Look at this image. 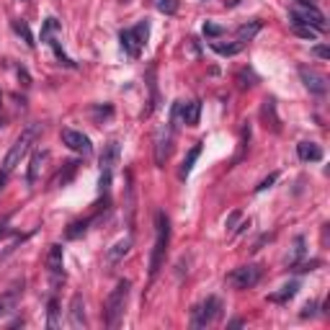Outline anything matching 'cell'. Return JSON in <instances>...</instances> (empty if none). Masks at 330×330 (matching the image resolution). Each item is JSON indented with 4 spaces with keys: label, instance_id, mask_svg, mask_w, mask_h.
<instances>
[{
    "label": "cell",
    "instance_id": "cell-1",
    "mask_svg": "<svg viewBox=\"0 0 330 330\" xmlns=\"http://www.w3.org/2000/svg\"><path fill=\"white\" fill-rule=\"evenodd\" d=\"M168 243H170V222L165 212H155V245H152V255H150V279L158 276L168 253Z\"/></svg>",
    "mask_w": 330,
    "mask_h": 330
},
{
    "label": "cell",
    "instance_id": "cell-2",
    "mask_svg": "<svg viewBox=\"0 0 330 330\" xmlns=\"http://www.w3.org/2000/svg\"><path fill=\"white\" fill-rule=\"evenodd\" d=\"M39 135H41V124H29L24 131H21V137L11 145V150H8V155H6L3 168H0V170H3V173H13V168L21 165V160L29 155V150H31V145L36 142Z\"/></svg>",
    "mask_w": 330,
    "mask_h": 330
},
{
    "label": "cell",
    "instance_id": "cell-3",
    "mask_svg": "<svg viewBox=\"0 0 330 330\" xmlns=\"http://www.w3.org/2000/svg\"><path fill=\"white\" fill-rule=\"evenodd\" d=\"M289 24L292 26H310L315 31H325L327 29L325 13L317 6H312L310 0H297L294 8L289 11Z\"/></svg>",
    "mask_w": 330,
    "mask_h": 330
},
{
    "label": "cell",
    "instance_id": "cell-4",
    "mask_svg": "<svg viewBox=\"0 0 330 330\" xmlns=\"http://www.w3.org/2000/svg\"><path fill=\"white\" fill-rule=\"evenodd\" d=\"M126 299H129V281L126 279H121L119 284H116V289L108 294V299H106V307H103V320H106V325L108 327H119V322H121V315H124V307H126Z\"/></svg>",
    "mask_w": 330,
    "mask_h": 330
},
{
    "label": "cell",
    "instance_id": "cell-5",
    "mask_svg": "<svg viewBox=\"0 0 330 330\" xmlns=\"http://www.w3.org/2000/svg\"><path fill=\"white\" fill-rule=\"evenodd\" d=\"M147 36H150V21L145 18V21H140L135 29H124V31L119 34L121 49H124L131 59H137L140 52H142V47H145V41H147Z\"/></svg>",
    "mask_w": 330,
    "mask_h": 330
},
{
    "label": "cell",
    "instance_id": "cell-6",
    "mask_svg": "<svg viewBox=\"0 0 330 330\" xmlns=\"http://www.w3.org/2000/svg\"><path fill=\"white\" fill-rule=\"evenodd\" d=\"M219 315H222V302H219L217 297H207L202 304L193 307V312H191V327H207V325H212L214 320H219Z\"/></svg>",
    "mask_w": 330,
    "mask_h": 330
},
{
    "label": "cell",
    "instance_id": "cell-7",
    "mask_svg": "<svg viewBox=\"0 0 330 330\" xmlns=\"http://www.w3.org/2000/svg\"><path fill=\"white\" fill-rule=\"evenodd\" d=\"M260 276H263V269L258 266V263H248V266H240L232 274H227V284L232 289L243 292V289H253L260 281Z\"/></svg>",
    "mask_w": 330,
    "mask_h": 330
},
{
    "label": "cell",
    "instance_id": "cell-8",
    "mask_svg": "<svg viewBox=\"0 0 330 330\" xmlns=\"http://www.w3.org/2000/svg\"><path fill=\"white\" fill-rule=\"evenodd\" d=\"M173 135H175V129L170 124H165L160 131H158V137H155V165L163 168L165 160L170 158V150H173Z\"/></svg>",
    "mask_w": 330,
    "mask_h": 330
},
{
    "label": "cell",
    "instance_id": "cell-9",
    "mask_svg": "<svg viewBox=\"0 0 330 330\" xmlns=\"http://www.w3.org/2000/svg\"><path fill=\"white\" fill-rule=\"evenodd\" d=\"M62 142L68 145L73 152H80V155H91L93 152V145H91V140H88L83 131H75V129H62Z\"/></svg>",
    "mask_w": 330,
    "mask_h": 330
},
{
    "label": "cell",
    "instance_id": "cell-10",
    "mask_svg": "<svg viewBox=\"0 0 330 330\" xmlns=\"http://www.w3.org/2000/svg\"><path fill=\"white\" fill-rule=\"evenodd\" d=\"M24 287H26V281L24 279H18L11 284V289L0 297V315H8V312H16V307L21 302V297H24Z\"/></svg>",
    "mask_w": 330,
    "mask_h": 330
},
{
    "label": "cell",
    "instance_id": "cell-11",
    "mask_svg": "<svg viewBox=\"0 0 330 330\" xmlns=\"http://www.w3.org/2000/svg\"><path fill=\"white\" fill-rule=\"evenodd\" d=\"M299 78H302L304 88H307L310 93H315V96H325V93H327V80H325V75H320V73H315V70H310V68H299Z\"/></svg>",
    "mask_w": 330,
    "mask_h": 330
},
{
    "label": "cell",
    "instance_id": "cell-12",
    "mask_svg": "<svg viewBox=\"0 0 330 330\" xmlns=\"http://www.w3.org/2000/svg\"><path fill=\"white\" fill-rule=\"evenodd\" d=\"M70 327H75V330H83L85 325H88V320H85V302H83V294H75L73 297V302H70Z\"/></svg>",
    "mask_w": 330,
    "mask_h": 330
},
{
    "label": "cell",
    "instance_id": "cell-13",
    "mask_svg": "<svg viewBox=\"0 0 330 330\" xmlns=\"http://www.w3.org/2000/svg\"><path fill=\"white\" fill-rule=\"evenodd\" d=\"M297 155H299L302 163H320L322 160V147L317 142H299Z\"/></svg>",
    "mask_w": 330,
    "mask_h": 330
},
{
    "label": "cell",
    "instance_id": "cell-14",
    "mask_svg": "<svg viewBox=\"0 0 330 330\" xmlns=\"http://www.w3.org/2000/svg\"><path fill=\"white\" fill-rule=\"evenodd\" d=\"M147 88H150V101H147V108H145V116H150L158 108V103H160L158 80H155V64H150V68H147Z\"/></svg>",
    "mask_w": 330,
    "mask_h": 330
},
{
    "label": "cell",
    "instance_id": "cell-15",
    "mask_svg": "<svg viewBox=\"0 0 330 330\" xmlns=\"http://www.w3.org/2000/svg\"><path fill=\"white\" fill-rule=\"evenodd\" d=\"M49 160V152L47 150H36L34 155H31V165H29V175H26V183L29 186H34L36 181H39V173H41V168H44V163Z\"/></svg>",
    "mask_w": 330,
    "mask_h": 330
},
{
    "label": "cell",
    "instance_id": "cell-16",
    "mask_svg": "<svg viewBox=\"0 0 330 330\" xmlns=\"http://www.w3.org/2000/svg\"><path fill=\"white\" fill-rule=\"evenodd\" d=\"M260 119L266 121V126H271L274 131H281V121L276 116V101L274 98H266L260 106Z\"/></svg>",
    "mask_w": 330,
    "mask_h": 330
},
{
    "label": "cell",
    "instance_id": "cell-17",
    "mask_svg": "<svg viewBox=\"0 0 330 330\" xmlns=\"http://www.w3.org/2000/svg\"><path fill=\"white\" fill-rule=\"evenodd\" d=\"M116 160H119V142H116V140H111V142L106 145L103 155H101V170L114 173V165H116Z\"/></svg>",
    "mask_w": 330,
    "mask_h": 330
},
{
    "label": "cell",
    "instance_id": "cell-18",
    "mask_svg": "<svg viewBox=\"0 0 330 330\" xmlns=\"http://www.w3.org/2000/svg\"><path fill=\"white\" fill-rule=\"evenodd\" d=\"M199 155H202V142H196V145L188 150V155H186V160H183V165H181V170H178V178H181V181L188 178V173L193 170V163L199 160Z\"/></svg>",
    "mask_w": 330,
    "mask_h": 330
},
{
    "label": "cell",
    "instance_id": "cell-19",
    "mask_svg": "<svg viewBox=\"0 0 330 330\" xmlns=\"http://www.w3.org/2000/svg\"><path fill=\"white\" fill-rule=\"evenodd\" d=\"M62 260H64V255H62V245H49V253H47V269H49V274L54 276V274H62Z\"/></svg>",
    "mask_w": 330,
    "mask_h": 330
},
{
    "label": "cell",
    "instance_id": "cell-20",
    "mask_svg": "<svg viewBox=\"0 0 330 330\" xmlns=\"http://www.w3.org/2000/svg\"><path fill=\"white\" fill-rule=\"evenodd\" d=\"M199 116H202V101H191V103H183V114H181L183 124H188V126H196V124H199Z\"/></svg>",
    "mask_w": 330,
    "mask_h": 330
},
{
    "label": "cell",
    "instance_id": "cell-21",
    "mask_svg": "<svg viewBox=\"0 0 330 330\" xmlns=\"http://www.w3.org/2000/svg\"><path fill=\"white\" fill-rule=\"evenodd\" d=\"M129 248H131V237H121V240H116V243L108 248L106 258L111 260V263H116V260H121V258L129 253Z\"/></svg>",
    "mask_w": 330,
    "mask_h": 330
},
{
    "label": "cell",
    "instance_id": "cell-22",
    "mask_svg": "<svg viewBox=\"0 0 330 330\" xmlns=\"http://www.w3.org/2000/svg\"><path fill=\"white\" fill-rule=\"evenodd\" d=\"M78 168H80V163L78 160H68L64 163V168L57 173V178H54V186H68L73 178H75V173H78Z\"/></svg>",
    "mask_w": 330,
    "mask_h": 330
},
{
    "label": "cell",
    "instance_id": "cell-23",
    "mask_svg": "<svg viewBox=\"0 0 330 330\" xmlns=\"http://www.w3.org/2000/svg\"><path fill=\"white\" fill-rule=\"evenodd\" d=\"M126 227L135 230V186H131V173H126Z\"/></svg>",
    "mask_w": 330,
    "mask_h": 330
},
{
    "label": "cell",
    "instance_id": "cell-24",
    "mask_svg": "<svg viewBox=\"0 0 330 330\" xmlns=\"http://www.w3.org/2000/svg\"><path fill=\"white\" fill-rule=\"evenodd\" d=\"M260 29H263V24H260L258 18H255V21H248V24H243V26L237 29V41H243V44H245V41H253Z\"/></svg>",
    "mask_w": 330,
    "mask_h": 330
},
{
    "label": "cell",
    "instance_id": "cell-25",
    "mask_svg": "<svg viewBox=\"0 0 330 330\" xmlns=\"http://www.w3.org/2000/svg\"><path fill=\"white\" fill-rule=\"evenodd\" d=\"M299 292V281H289L287 287H281V292H276V294H271L269 297V302H276V304H284V302H289L294 294Z\"/></svg>",
    "mask_w": 330,
    "mask_h": 330
},
{
    "label": "cell",
    "instance_id": "cell-26",
    "mask_svg": "<svg viewBox=\"0 0 330 330\" xmlns=\"http://www.w3.org/2000/svg\"><path fill=\"white\" fill-rule=\"evenodd\" d=\"M209 47L217 52V54H225V57H232V54H237L240 49H243L245 47V44L243 41H232V44H219V41H212L209 44Z\"/></svg>",
    "mask_w": 330,
    "mask_h": 330
},
{
    "label": "cell",
    "instance_id": "cell-27",
    "mask_svg": "<svg viewBox=\"0 0 330 330\" xmlns=\"http://www.w3.org/2000/svg\"><path fill=\"white\" fill-rule=\"evenodd\" d=\"M62 31V24H59V21L57 18H47V21H44V24H41V41L44 44H47L52 36H57Z\"/></svg>",
    "mask_w": 330,
    "mask_h": 330
},
{
    "label": "cell",
    "instance_id": "cell-28",
    "mask_svg": "<svg viewBox=\"0 0 330 330\" xmlns=\"http://www.w3.org/2000/svg\"><path fill=\"white\" fill-rule=\"evenodd\" d=\"M13 31H16L21 39L26 41V47H34V44H36V41H34V34H31V29H29L26 21H21V18H18V21H13Z\"/></svg>",
    "mask_w": 330,
    "mask_h": 330
},
{
    "label": "cell",
    "instance_id": "cell-29",
    "mask_svg": "<svg viewBox=\"0 0 330 330\" xmlns=\"http://www.w3.org/2000/svg\"><path fill=\"white\" fill-rule=\"evenodd\" d=\"M47 327H49V330H57V327H59V304H57L54 297H52L49 304H47Z\"/></svg>",
    "mask_w": 330,
    "mask_h": 330
},
{
    "label": "cell",
    "instance_id": "cell-30",
    "mask_svg": "<svg viewBox=\"0 0 330 330\" xmlns=\"http://www.w3.org/2000/svg\"><path fill=\"white\" fill-rule=\"evenodd\" d=\"M88 227H91V219H83V222H73L68 230H64V237H68V240H78V237L85 235Z\"/></svg>",
    "mask_w": 330,
    "mask_h": 330
},
{
    "label": "cell",
    "instance_id": "cell-31",
    "mask_svg": "<svg viewBox=\"0 0 330 330\" xmlns=\"http://www.w3.org/2000/svg\"><path fill=\"white\" fill-rule=\"evenodd\" d=\"M47 44H49V47L54 49V54H57V59H59V62L64 64V68H75V62H73V59H70L68 54H64V49H62V44H59V39H57V36H52V39H49Z\"/></svg>",
    "mask_w": 330,
    "mask_h": 330
},
{
    "label": "cell",
    "instance_id": "cell-32",
    "mask_svg": "<svg viewBox=\"0 0 330 330\" xmlns=\"http://www.w3.org/2000/svg\"><path fill=\"white\" fill-rule=\"evenodd\" d=\"M155 6H158V11H160V13L173 16L175 11H178V0H155Z\"/></svg>",
    "mask_w": 330,
    "mask_h": 330
},
{
    "label": "cell",
    "instance_id": "cell-33",
    "mask_svg": "<svg viewBox=\"0 0 330 330\" xmlns=\"http://www.w3.org/2000/svg\"><path fill=\"white\" fill-rule=\"evenodd\" d=\"M26 240H29V235H18V237H13V243H11V245L3 250V253H0V260H6V258H8V255H11V253H13V250H16L21 243H26Z\"/></svg>",
    "mask_w": 330,
    "mask_h": 330
},
{
    "label": "cell",
    "instance_id": "cell-34",
    "mask_svg": "<svg viewBox=\"0 0 330 330\" xmlns=\"http://www.w3.org/2000/svg\"><path fill=\"white\" fill-rule=\"evenodd\" d=\"M222 34H225V29L219 26V24H212V21H207V24H204V36L217 39V36H222Z\"/></svg>",
    "mask_w": 330,
    "mask_h": 330
},
{
    "label": "cell",
    "instance_id": "cell-35",
    "mask_svg": "<svg viewBox=\"0 0 330 330\" xmlns=\"http://www.w3.org/2000/svg\"><path fill=\"white\" fill-rule=\"evenodd\" d=\"M294 29V34L297 36H302V39H310V41H315L317 39V31L315 29H310V26H292Z\"/></svg>",
    "mask_w": 330,
    "mask_h": 330
},
{
    "label": "cell",
    "instance_id": "cell-36",
    "mask_svg": "<svg viewBox=\"0 0 330 330\" xmlns=\"http://www.w3.org/2000/svg\"><path fill=\"white\" fill-rule=\"evenodd\" d=\"M111 114H114V108H111V106H96V108H93L96 121H103V119H108Z\"/></svg>",
    "mask_w": 330,
    "mask_h": 330
},
{
    "label": "cell",
    "instance_id": "cell-37",
    "mask_svg": "<svg viewBox=\"0 0 330 330\" xmlns=\"http://www.w3.org/2000/svg\"><path fill=\"white\" fill-rule=\"evenodd\" d=\"M304 255V237L299 235L297 240H294V253H292V263H297L299 258Z\"/></svg>",
    "mask_w": 330,
    "mask_h": 330
},
{
    "label": "cell",
    "instance_id": "cell-38",
    "mask_svg": "<svg viewBox=\"0 0 330 330\" xmlns=\"http://www.w3.org/2000/svg\"><path fill=\"white\" fill-rule=\"evenodd\" d=\"M276 181H279V173H271L269 178H263V181H260V183L255 186V191H266V188H271V186H274Z\"/></svg>",
    "mask_w": 330,
    "mask_h": 330
},
{
    "label": "cell",
    "instance_id": "cell-39",
    "mask_svg": "<svg viewBox=\"0 0 330 330\" xmlns=\"http://www.w3.org/2000/svg\"><path fill=\"white\" fill-rule=\"evenodd\" d=\"M312 54H315V57H320V59H330V49L325 47V44H317V47L312 49Z\"/></svg>",
    "mask_w": 330,
    "mask_h": 330
},
{
    "label": "cell",
    "instance_id": "cell-40",
    "mask_svg": "<svg viewBox=\"0 0 330 330\" xmlns=\"http://www.w3.org/2000/svg\"><path fill=\"white\" fill-rule=\"evenodd\" d=\"M315 310H317V302H307V304H304V310H302V317H312Z\"/></svg>",
    "mask_w": 330,
    "mask_h": 330
},
{
    "label": "cell",
    "instance_id": "cell-41",
    "mask_svg": "<svg viewBox=\"0 0 330 330\" xmlns=\"http://www.w3.org/2000/svg\"><path fill=\"white\" fill-rule=\"evenodd\" d=\"M237 222H240V212L235 209V212H232V214L227 217V222H225V227H227V230H232V227H235Z\"/></svg>",
    "mask_w": 330,
    "mask_h": 330
},
{
    "label": "cell",
    "instance_id": "cell-42",
    "mask_svg": "<svg viewBox=\"0 0 330 330\" xmlns=\"http://www.w3.org/2000/svg\"><path fill=\"white\" fill-rule=\"evenodd\" d=\"M8 222H11V217H6L3 222H0V237H6L8 232H11V227H8Z\"/></svg>",
    "mask_w": 330,
    "mask_h": 330
},
{
    "label": "cell",
    "instance_id": "cell-43",
    "mask_svg": "<svg viewBox=\"0 0 330 330\" xmlns=\"http://www.w3.org/2000/svg\"><path fill=\"white\" fill-rule=\"evenodd\" d=\"M18 78L24 80V85H31V78H29V73H26L24 68H18Z\"/></svg>",
    "mask_w": 330,
    "mask_h": 330
},
{
    "label": "cell",
    "instance_id": "cell-44",
    "mask_svg": "<svg viewBox=\"0 0 330 330\" xmlns=\"http://www.w3.org/2000/svg\"><path fill=\"white\" fill-rule=\"evenodd\" d=\"M245 322L243 320H240V317H235V320H230V327H243Z\"/></svg>",
    "mask_w": 330,
    "mask_h": 330
},
{
    "label": "cell",
    "instance_id": "cell-45",
    "mask_svg": "<svg viewBox=\"0 0 330 330\" xmlns=\"http://www.w3.org/2000/svg\"><path fill=\"white\" fill-rule=\"evenodd\" d=\"M243 0H227V8H235V6H240Z\"/></svg>",
    "mask_w": 330,
    "mask_h": 330
},
{
    "label": "cell",
    "instance_id": "cell-46",
    "mask_svg": "<svg viewBox=\"0 0 330 330\" xmlns=\"http://www.w3.org/2000/svg\"><path fill=\"white\" fill-rule=\"evenodd\" d=\"M0 106H3V93H0Z\"/></svg>",
    "mask_w": 330,
    "mask_h": 330
}]
</instances>
